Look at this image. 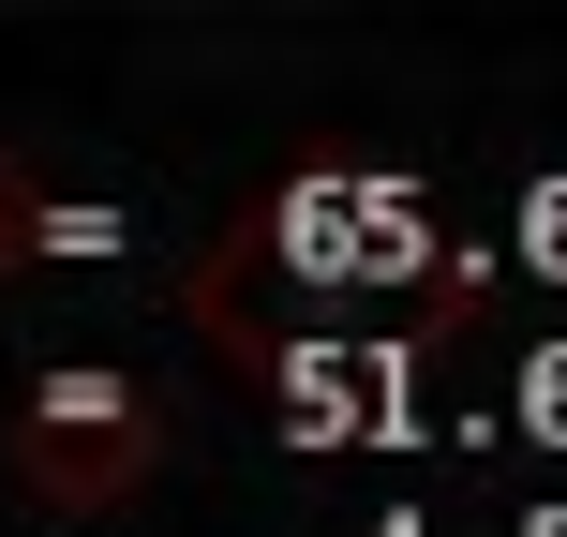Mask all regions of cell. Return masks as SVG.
I'll return each instance as SVG.
<instances>
[{"mask_svg": "<svg viewBox=\"0 0 567 537\" xmlns=\"http://www.w3.org/2000/svg\"><path fill=\"white\" fill-rule=\"evenodd\" d=\"M16 463L45 493H120L150 463V403H120L90 359H60V373H30V403H16Z\"/></svg>", "mask_w": 567, "mask_h": 537, "instance_id": "7a4b0ae2", "label": "cell"}, {"mask_svg": "<svg viewBox=\"0 0 567 537\" xmlns=\"http://www.w3.org/2000/svg\"><path fill=\"white\" fill-rule=\"evenodd\" d=\"M209 269H269L284 313H433V299H463L478 255L449 239V209H433L419 179L313 165V179H284V195L239 209Z\"/></svg>", "mask_w": 567, "mask_h": 537, "instance_id": "6da1fadb", "label": "cell"}]
</instances>
